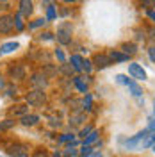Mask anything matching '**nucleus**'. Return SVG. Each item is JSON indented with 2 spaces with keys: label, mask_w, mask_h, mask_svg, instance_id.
<instances>
[{
  "label": "nucleus",
  "mask_w": 155,
  "mask_h": 157,
  "mask_svg": "<svg viewBox=\"0 0 155 157\" xmlns=\"http://www.w3.org/2000/svg\"><path fill=\"white\" fill-rule=\"evenodd\" d=\"M25 100H27V104H29V105H34V107H41V105L45 104L47 97H45V93H43L41 89H32V91H29V93H27Z\"/></svg>",
  "instance_id": "obj_1"
},
{
  "label": "nucleus",
  "mask_w": 155,
  "mask_h": 157,
  "mask_svg": "<svg viewBox=\"0 0 155 157\" xmlns=\"http://www.w3.org/2000/svg\"><path fill=\"white\" fill-rule=\"evenodd\" d=\"M71 23H61L57 29V41L61 45H70L71 43Z\"/></svg>",
  "instance_id": "obj_2"
},
{
  "label": "nucleus",
  "mask_w": 155,
  "mask_h": 157,
  "mask_svg": "<svg viewBox=\"0 0 155 157\" xmlns=\"http://www.w3.org/2000/svg\"><path fill=\"white\" fill-rule=\"evenodd\" d=\"M148 134H150V132H148V128H145V130L137 132V134H136L134 137H130V139H127V141H123V145H125V147L128 148V150H132V148H136L137 145L141 143V141H145L146 137H148Z\"/></svg>",
  "instance_id": "obj_3"
},
{
  "label": "nucleus",
  "mask_w": 155,
  "mask_h": 157,
  "mask_svg": "<svg viewBox=\"0 0 155 157\" xmlns=\"http://www.w3.org/2000/svg\"><path fill=\"white\" fill-rule=\"evenodd\" d=\"M13 27H14V16H9V14L0 16V34H9Z\"/></svg>",
  "instance_id": "obj_4"
},
{
  "label": "nucleus",
  "mask_w": 155,
  "mask_h": 157,
  "mask_svg": "<svg viewBox=\"0 0 155 157\" xmlns=\"http://www.w3.org/2000/svg\"><path fill=\"white\" fill-rule=\"evenodd\" d=\"M128 73H130L134 78H137V80H145V78H146V71L143 70V66H141V64H137V63L128 64Z\"/></svg>",
  "instance_id": "obj_5"
},
{
  "label": "nucleus",
  "mask_w": 155,
  "mask_h": 157,
  "mask_svg": "<svg viewBox=\"0 0 155 157\" xmlns=\"http://www.w3.org/2000/svg\"><path fill=\"white\" fill-rule=\"evenodd\" d=\"M30 84L36 89H41V91H43V89L47 88V77L41 75V73H34V75L30 77Z\"/></svg>",
  "instance_id": "obj_6"
},
{
  "label": "nucleus",
  "mask_w": 155,
  "mask_h": 157,
  "mask_svg": "<svg viewBox=\"0 0 155 157\" xmlns=\"http://www.w3.org/2000/svg\"><path fill=\"white\" fill-rule=\"evenodd\" d=\"M111 63H112V61H111L109 56H105V54H96V56H95V66H96L98 70L107 68Z\"/></svg>",
  "instance_id": "obj_7"
},
{
  "label": "nucleus",
  "mask_w": 155,
  "mask_h": 157,
  "mask_svg": "<svg viewBox=\"0 0 155 157\" xmlns=\"http://www.w3.org/2000/svg\"><path fill=\"white\" fill-rule=\"evenodd\" d=\"M86 121V114L82 113V111H77V113H73L71 116H70V127H78L80 123H84Z\"/></svg>",
  "instance_id": "obj_8"
},
{
  "label": "nucleus",
  "mask_w": 155,
  "mask_h": 157,
  "mask_svg": "<svg viewBox=\"0 0 155 157\" xmlns=\"http://www.w3.org/2000/svg\"><path fill=\"white\" fill-rule=\"evenodd\" d=\"M21 16H30L32 14V0H20V11Z\"/></svg>",
  "instance_id": "obj_9"
},
{
  "label": "nucleus",
  "mask_w": 155,
  "mask_h": 157,
  "mask_svg": "<svg viewBox=\"0 0 155 157\" xmlns=\"http://www.w3.org/2000/svg\"><path fill=\"white\" fill-rule=\"evenodd\" d=\"M9 154L13 157H29L27 155V152H25V147L23 145H13L9 148Z\"/></svg>",
  "instance_id": "obj_10"
},
{
  "label": "nucleus",
  "mask_w": 155,
  "mask_h": 157,
  "mask_svg": "<svg viewBox=\"0 0 155 157\" xmlns=\"http://www.w3.org/2000/svg\"><path fill=\"white\" fill-rule=\"evenodd\" d=\"M21 125H25V127H32V125H36L39 121V116L36 114H25V116H21Z\"/></svg>",
  "instance_id": "obj_11"
},
{
  "label": "nucleus",
  "mask_w": 155,
  "mask_h": 157,
  "mask_svg": "<svg viewBox=\"0 0 155 157\" xmlns=\"http://www.w3.org/2000/svg\"><path fill=\"white\" fill-rule=\"evenodd\" d=\"M109 59L111 61H116V63H125V61H128V56L127 54H121L119 50H112L109 54Z\"/></svg>",
  "instance_id": "obj_12"
},
{
  "label": "nucleus",
  "mask_w": 155,
  "mask_h": 157,
  "mask_svg": "<svg viewBox=\"0 0 155 157\" xmlns=\"http://www.w3.org/2000/svg\"><path fill=\"white\" fill-rule=\"evenodd\" d=\"M9 73H11V77H13V78H23V75H25V70H23V66H21V64H14V66H11Z\"/></svg>",
  "instance_id": "obj_13"
},
{
  "label": "nucleus",
  "mask_w": 155,
  "mask_h": 157,
  "mask_svg": "<svg viewBox=\"0 0 155 157\" xmlns=\"http://www.w3.org/2000/svg\"><path fill=\"white\" fill-rule=\"evenodd\" d=\"M73 84L80 93H87V82L84 80V77H75L73 78Z\"/></svg>",
  "instance_id": "obj_14"
},
{
  "label": "nucleus",
  "mask_w": 155,
  "mask_h": 157,
  "mask_svg": "<svg viewBox=\"0 0 155 157\" xmlns=\"http://www.w3.org/2000/svg\"><path fill=\"white\" fill-rule=\"evenodd\" d=\"M82 63H84V59L80 56H71V59H70V64L73 66L75 71H82Z\"/></svg>",
  "instance_id": "obj_15"
},
{
  "label": "nucleus",
  "mask_w": 155,
  "mask_h": 157,
  "mask_svg": "<svg viewBox=\"0 0 155 157\" xmlns=\"http://www.w3.org/2000/svg\"><path fill=\"white\" fill-rule=\"evenodd\" d=\"M20 45L16 43V41H11V43H4L2 47H0V52L2 54H11V52H14V50L18 48Z\"/></svg>",
  "instance_id": "obj_16"
},
{
  "label": "nucleus",
  "mask_w": 155,
  "mask_h": 157,
  "mask_svg": "<svg viewBox=\"0 0 155 157\" xmlns=\"http://www.w3.org/2000/svg\"><path fill=\"white\" fill-rule=\"evenodd\" d=\"M77 141H71V143H70L68 147H66V150H64V154H62V155L64 157H73V155H77Z\"/></svg>",
  "instance_id": "obj_17"
},
{
  "label": "nucleus",
  "mask_w": 155,
  "mask_h": 157,
  "mask_svg": "<svg viewBox=\"0 0 155 157\" xmlns=\"http://www.w3.org/2000/svg\"><path fill=\"white\" fill-rule=\"evenodd\" d=\"M98 136H100V134H98V130H93V132H91L89 136L84 137V147H89L91 143H95V141L98 139Z\"/></svg>",
  "instance_id": "obj_18"
},
{
  "label": "nucleus",
  "mask_w": 155,
  "mask_h": 157,
  "mask_svg": "<svg viewBox=\"0 0 155 157\" xmlns=\"http://www.w3.org/2000/svg\"><path fill=\"white\" fill-rule=\"evenodd\" d=\"M128 89H130V91H132V95H134V97H143V89L139 88V84H136V82H134V80H132V82H130V86H128Z\"/></svg>",
  "instance_id": "obj_19"
},
{
  "label": "nucleus",
  "mask_w": 155,
  "mask_h": 157,
  "mask_svg": "<svg viewBox=\"0 0 155 157\" xmlns=\"http://www.w3.org/2000/svg\"><path fill=\"white\" fill-rule=\"evenodd\" d=\"M121 48H123V52H125L127 56H132V54H136L137 48L134 43H125V45H121Z\"/></svg>",
  "instance_id": "obj_20"
},
{
  "label": "nucleus",
  "mask_w": 155,
  "mask_h": 157,
  "mask_svg": "<svg viewBox=\"0 0 155 157\" xmlns=\"http://www.w3.org/2000/svg\"><path fill=\"white\" fill-rule=\"evenodd\" d=\"M27 111H29L27 105H16V107H13V114H16V116H25Z\"/></svg>",
  "instance_id": "obj_21"
},
{
  "label": "nucleus",
  "mask_w": 155,
  "mask_h": 157,
  "mask_svg": "<svg viewBox=\"0 0 155 157\" xmlns=\"http://www.w3.org/2000/svg\"><path fill=\"white\" fill-rule=\"evenodd\" d=\"M13 127H14V120H4V121H0V130H9Z\"/></svg>",
  "instance_id": "obj_22"
},
{
  "label": "nucleus",
  "mask_w": 155,
  "mask_h": 157,
  "mask_svg": "<svg viewBox=\"0 0 155 157\" xmlns=\"http://www.w3.org/2000/svg\"><path fill=\"white\" fill-rule=\"evenodd\" d=\"M141 7H145L146 11H153L155 0H141Z\"/></svg>",
  "instance_id": "obj_23"
},
{
  "label": "nucleus",
  "mask_w": 155,
  "mask_h": 157,
  "mask_svg": "<svg viewBox=\"0 0 155 157\" xmlns=\"http://www.w3.org/2000/svg\"><path fill=\"white\" fill-rule=\"evenodd\" d=\"M82 105H84L86 111H91V107H93V97H91V95H86L84 102H82Z\"/></svg>",
  "instance_id": "obj_24"
},
{
  "label": "nucleus",
  "mask_w": 155,
  "mask_h": 157,
  "mask_svg": "<svg viewBox=\"0 0 155 157\" xmlns=\"http://www.w3.org/2000/svg\"><path fill=\"white\" fill-rule=\"evenodd\" d=\"M71 141H75L73 134H62V136L59 137V143H71Z\"/></svg>",
  "instance_id": "obj_25"
},
{
  "label": "nucleus",
  "mask_w": 155,
  "mask_h": 157,
  "mask_svg": "<svg viewBox=\"0 0 155 157\" xmlns=\"http://www.w3.org/2000/svg\"><path fill=\"white\" fill-rule=\"evenodd\" d=\"M116 80L119 82V84H125V86H130V82H132V78H128L127 75H118Z\"/></svg>",
  "instance_id": "obj_26"
},
{
  "label": "nucleus",
  "mask_w": 155,
  "mask_h": 157,
  "mask_svg": "<svg viewBox=\"0 0 155 157\" xmlns=\"http://www.w3.org/2000/svg\"><path fill=\"white\" fill-rule=\"evenodd\" d=\"M55 16H57V13H55V6L47 7V20H54Z\"/></svg>",
  "instance_id": "obj_27"
},
{
  "label": "nucleus",
  "mask_w": 155,
  "mask_h": 157,
  "mask_svg": "<svg viewBox=\"0 0 155 157\" xmlns=\"http://www.w3.org/2000/svg\"><path fill=\"white\" fill-rule=\"evenodd\" d=\"M14 27L18 30H23V21H21V14H20V13L14 16Z\"/></svg>",
  "instance_id": "obj_28"
},
{
  "label": "nucleus",
  "mask_w": 155,
  "mask_h": 157,
  "mask_svg": "<svg viewBox=\"0 0 155 157\" xmlns=\"http://www.w3.org/2000/svg\"><path fill=\"white\" fill-rule=\"evenodd\" d=\"M45 23H47V20H45V18H38L36 21H32V23L29 25V29H36V27H41V25H45Z\"/></svg>",
  "instance_id": "obj_29"
},
{
  "label": "nucleus",
  "mask_w": 155,
  "mask_h": 157,
  "mask_svg": "<svg viewBox=\"0 0 155 157\" xmlns=\"http://www.w3.org/2000/svg\"><path fill=\"white\" fill-rule=\"evenodd\" d=\"M61 71H62L64 75H71L75 70H73V66H71V64H62V66H61Z\"/></svg>",
  "instance_id": "obj_30"
},
{
  "label": "nucleus",
  "mask_w": 155,
  "mask_h": 157,
  "mask_svg": "<svg viewBox=\"0 0 155 157\" xmlns=\"http://www.w3.org/2000/svg\"><path fill=\"white\" fill-rule=\"evenodd\" d=\"M91 155H93V148H91V147H82L80 157H91Z\"/></svg>",
  "instance_id": "obj_31"
},
{
  "label": "nucleus",
  "mask_w": 155,
  "mask_h": 157,
  "mask_svg": "<svg viewBox=\"0 0 155 157\" xmlns=\"http://www.w3.org/2000/svg\"><path fill=\"white\" fill-rule=\"evenodd\" d=\"M91 132H93V128H91L89 125H87V127H84L82 130H80V136H82V137H86V136H89Z\"/></svg>",
  "instance_id": "obj_32"
},
{
  "label": "nucleus",
  "mask_w": 155,
  "mask_h": 157,
  "mask_svg": "<svg viewBox=\"0 0 155 157\" xmlns=\"http://www.w3.org/2000/svg\"><path fill=\"white\" fill-rule=\"evenodd\" d=\"M55 57L59 59V61H61V63H64V61H66V57H64V54H62V50H55Z\"/></svg>",
  "instance_id": "obj_33"
},
{
  "label": "nucleus",
  "mask_w": 155,
  "mask_h": 157,
  "mask_svg": "<svg viewBox=\"0 0 155 157\" xmlns=\"http://www.w3.org/2000/svg\"><path fill=\"white\" fill-rule=\"evenodd\" d=\"M91 68H93V66H91V61H84V63H82V70H86V71H91Z\"/></svg>",
  "instance_id": "obj_34"
},
{
  "label": "nucleus",
  "mask_w": 155,
  "mask_h": 157,
  "mask_svg": "<svg viewBox=\"0 0 155 157\" xmlns=\"http://www.w3.org/2000/svg\"><path fill=\"white\" fill-rule=\"evenodd\" d=\"M50 125H52V127H61L59 118H50Z\"/></svg>",
  "instance_id": "obj_35"
},
{
  "label": "nucleus",
  "mask_w": 155,
  "mask_h": 157,
  "mask_svg": "<svg viewBox=\"0 0 155 157\" xmlns=\"http://www.w3.org/2000/svg\"><path fill=\"white\" fill-rule=\"evenodd\" d=\"M41 39H45V41H50V39H54V34H50V32H45V34H41Z\"/></svg>",
  "instance_id": "obj_36"
},
{
  "label": "nucleus",
  "mask_w": 155,
  "mask_h": 157,
  "mask_svg": "<svg viewBox=\"0 0 155 157\" xmlns=\"http://www.w3.org/2000/svg\"><path fill=\"white\" fill-rule=\"evenodd\" d=\"M148 132H153V134H155V120H150V125H148Z\"/></svg>",
  "instance_id": "obj_37"
},
{
  "label": "nucleus",
  "mask_w": 155,
  "mask_h": 157,
  "mask_svg": "<svg viewBox=\"0 0 155 157\" xmlns=\"http://www.w3.org/2000/svg\"><path fill=\"white\" fill-rule=\"evenodd\" d=\"M34 157H48V154H47L45 150H38V152L34 154Z\"/></svg>",
  "instance_id": "obj_38"
},
{
  "label": "nucleus",
  "mask_w": 155,
  "mask_h": 157,
  "mask_svg": "<svg viewBox=\"0 0 155 157\" xmlns=\"http://www.w3.org/2000/svg\"><path fill=\"white\" fill-rule=\"evenodd\" d=\"M148 56H150V59L155 63V47H152V48L148 50Z\"/></svg>",
  "instance_id": "obj_39"
},
{
  "label": "nucleus",
  "mask_w": 155,
  "mask_h": 157,
  "mask_svg": "<svg viewBox=\"0 0 155 157\" xmlns=\"http://www.w3.org/2000/svg\"><path fill=\"white\" fill-rule=\"evenodd\" d=\"M54 4H55V0H43V6L45 7H52Z\"/></svg>",
  "instance_id": "obj_40"
},
{
  "label": "nucleus",
  "mask_w": 155,
  "mask_h": 157,
  "mask_svg": "<svg viewBox=\"0 0 155 157\" xmlns=\"http://www.w3.org/2000/svg\"><path fill=\"white\" fill-rule=\"evenodd\" d=\"M78 105H80V102H78V100H73V102H71V109H73V111H78Z\"/></svg>",
  "instance_id": "obj_41"
},
{
  "label": "nucleus",
  "mask_w": 155,
  "mask_h": 157,
  "mask_svg": "<svg viewBox=\"0 0 155 157\" xmlns=\"http://www.w3.org/2000/svg\"><path fill=\"white\" fill-rule=\"evenodd\" d=\"M7 95H9V97H14V95H16V89L14 88H7Z\"/></svg>",
  "instance_id": "obj_42"
},
{
  "label": "nucleus",
  "mask_w": 155,
  "mask_h": 157,
  "mask_svg": "<svg viewBox=\"0 0 155 157\" xmlns=\"http://www.w3.org/2000/svg\"><path fill=\"white\" fill-rule=\"evenodd\" d=\"M148 16H150V18L155 21V11H148Z\"/></svg>",
  "instance_id": "obj_43"
},
{
  "label": "nucleus",
  "mask_w": 155,
  "mask_h": 157,
  "mask_svg": "<svg viewBox=\"0 0 155 157\" xmlns=\"http://www.w3.org/2000/svg\"><path fill=\"white\" fill-rule=\"evenodd\" d=\"M4 88H6V82H4V78L0 77V91H2Z\"/></svg>",
  "instance_id": "obj_44"
},
{
  "label": "nucleus",
  "mask_w": 155,
  "mask_h": 157,
  "mask_svg": "<svg viewBox=\"0 0 155 157\" xmlns=\"http://www.w3.org/2000/svg\"><path fill=\"white\" fill-rule=\"evenodd\" d=\"M91 157H102V154H100V152H96V154H93Z\"/></svg>",
  "instance_id": "obj_45"
},
{
  "label": "nucleus",
  "mask_w": 155,
  "mask_h": 157,
  "mask_svg": "<svg viewBox=\"0 0 155 157\" xmlns=\"http://www.w3.org/2000/svg\"><path fill=\"white\" fill-rule=\"evenodd\" d=\"M52 157H61V154H57V152H55V154H54Z\"/></svg>",
  "instance_id": "obj_46"
},
{
  "label": "nucleus",
  "mask_w": 155,
  "mask_h": 157,
  "mask_svg": "<svg viewBox=\"0 0 155 157\" xmlns=\"http://www.w3.org/2000/svg\"><path fill=\"white\" fill-rule=\"evenodd\" d=\"M64 2H75V0H64Z\"/></svg>",
  "instance_id": "obj_47"
},
{
  "label": "nucleus",
  "mask_w": 155,
  "mask_h": 157,
  "mask_svg": "<svg viewBox=\"0 0 155 157\" xmlns=\"http://www.w3.org/2000/svg\"><path fill=\"white\" fill-rule=\"evenodd\" d=\"M0 2H7V0H0Z\"/></svg>",
  "instance_id": "obj_48"
},
{
  "label": "nucleus",
  "mask_w": 155,
  "mask_h": 157,
  "mask_svg": "<svg viewBox=\"0 0 155 157\" xmlns=\"http://www.w3.org/2000/svg\"><path fill=\"white\" fill-rule=\"evenodd\" d=\"M153 152H155V145H153Z\"/></svg>",
  "instance_id": "obj_49"
},
{
  "label": "nucleus",
  "mask_w": 155,
  "mask_h": 157,
  "mask_svg": "<svg viewBox=\"0 0 155 157\" xmlns=\"http://www.w3.org/2000/svg\"><path fill=\"white\" fill-rule=\"evenodd\" d=\"M153 113H155V111H153Z\"/></svg>",
  "instance_id": "obj_50"
}]
</instances>
